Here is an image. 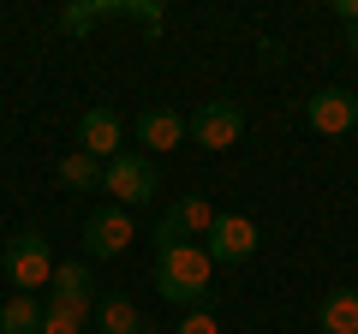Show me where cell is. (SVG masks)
Listing matches in <instances>:
<instances>
[{"mask_svg":"<svg viewBox=\"0 0 358 334\" xmlns=\"http://www.w3.org/2000/svg\"><path fill=\"white\" fill-rule=\"evenodd\" d=\"M346 48H352V54H358V24H346Z\"/></svg>","mask_w":358,"mask_h":334,"instance_id":"21","label":"cell"},{"mask_svg":"<svg viewBox=\"0 0 358 334\" xmlns=\"http://www.w3.org/2000/svg\"><path fill=\"white\" fill-rule=\"evenodd\" d=\"M239 138H245V114L233 102H203L192 114V143H197V150H215L221 155V150H233Z\"/></svg>","mask_w":358,"mask_h":334,"instance_id":"7","label":"cell"},{"mask_svg":"<svg viewBox=\"0 0 358 334\" xmlns=\"http://www.w3.org/2000/svg\"><path fill=\"white\" fill-rule=\"evenodd\" d=\"M138 334H167V328H150V322H143V328H138Z\"/></svg>","mask_w":358,"mask_h":334,"instance_id":"22","label":"cell"},{"mask_svg":"<svg viewBox=\"0 0 358 334\" xmlns=\"http://www.w3.org/2000/svg\"><path fill=\"white\" fill-rule=\"evenodd\" d=\"M60 185H66V191H102V161L84 155V150H72L60 161Z\"/></svg>","mask_w":358,"mask_h":334,"instance_id":"15","label":"cell"},{"mask_svg":"<svg viewBox=\"0 0 358 334\" xmlns=\"http://www.w3.org/2000/svg\"><path fill=\"white\" fill-rule=\"evenodd\" d=\"M317 328L322 334H358V286H334V293H322Z\"/></svg>","mask_w":358,"mask_h":334,"instance_id":"12","label":"cell"},{"mask_svg":"<svg viewBox=\"0 0 358 334\" xmlns=\"http://www.w3.org/2000/svg\"><path fill=\"white\" fill-rule=\"evenodd\" d=\"M36 334H84V322H72L66 310H48V305H42V328H36Z\"/></svg>","mask_w":358,"mask_h":334,"instance_id":"17","label":"cell"},{"mask_svg":"<svg viewBox=\"0 0 358 334\" xmlns=\"http://www.w3.org/2000/svg\"><path fill=\"white\" fill-rule=\"evenodd\" d=\"M102 191L114 197L120 209H138V203H150V197L162 191V173H155V161H150V155H131V150H120L114 161L102 167Z\"/></svg>","mask_w":358,"mask_h":334,"instance_id":"3","label":"cell"},{"mask_svg":"<svg viewBox=\"0 0 358 334\" xmlns=\"http://www.w3.org/2000/svg\"><path fill=\"white\" fill-rule=\"evenodd\" d=\"M102 18H131V0H102V6H66L60 24L66 30H96Z\"/></svg>","mask_w":358,"mask_h":334,"instance_id":"16","label":"cell"},{"mask_svg":"<svg viewBox=\"0 0 358 334\" xmlns=\"http://www.w3.org/2000/svg\"><path fill=\"white\" fill-rule=\"evenodd\" d=\"M42 328V298L36 293H13L0 305V334H36Z\"/></svg>","mask_w":358,"mask_h":334,"instance_id":"14","label":"cell"},{"mask_svg":"<svg viewBox=\"0 0 358 334\" xmlns=\"http://www.w3.org/2000/svg\"><path fill=\"white\" fill-rule=\"evenodd\" d=\"M209 275H215V263H209L203 245L155 251V293H162L167 305H203L209 298Z\"/></svg>","mask_w":358,"mask_h":334,"instance_id":"1","label":"cell"},{"mask_svg":"<svg viewBox=\"0 0 358 334\" xmlns=\"http://www.w3.org/2000/svg\"><path fill=\"white\" fill-rule=\"evenodd\" d=\"M0 269H6V281L18 286V293H36L42 298V286L54 281V245L42 239V233H18L13 245H6V257H0Z\"/></svg>","mask_w":358,"mask_h":334,"instance_id":"2","label":"cell"},{"mask_svg":"<svg viewBox=\"0 0 358 334\" xmlns=\"http://www.w3.org/2000/svg\"><path fill=\"white\" fill-rule=\"evenodd\" d=\"M334 18L341 24H358V0H334Z\"/></svg>","mask_w":358,"mask_h":334,"instance_id":"20","label":"cell"},{"mask_svg":"<svg viewBox=\"0 0 358 334\" xmlns=\"http://www.w3.org/2000/svg\"><path fill=\"white\" fill-rule=\"evenodd\" d=\"M305 119L322 138H346V131H358V96L352 90H317L305 102Z\"/></svg>","mask_w":358,"mask_h":334,"instance_id":"9","label":"cell"},{"mask_svg":"<svg viewBox=\"0 0 358 334\" xmlns=\"http://www.w3.org/2000/svg\"><path fill=\"white\" fill-rule=\"evenodd\" d=\"M42 305L48 310H66L72 322H90L96 317V281H90L84 263H60L48 281V293H42Z\"/></svg>","mask_w":358,"mask_h":334,"instance_id":"5","label":"cell"},{"mask_svg":"<svg viewBox=\"0 0 358 334\" xmlns=\"http://www.w3.org/2000/svg\"><path fill=\"white\" fill-rule=\"evenodd\" d=\"M96 328L102 334H138L143 317H138V305H131L126 293H102L96 298Z\"/></svg>","mask_w":358,"mask_h":334,"instance_id":"13","label":"cell"},{"mask_svg":"<svg viewBox=\"0 0 358 334\" xmlns=\"http://www.w3.org/2000/svg\"><path fill=\"white\" fill-rule=\"evenodd\" d=\"M131 239H138V233H131V209H120V203L96 209V215L84 221V251L90 257H120Z\"/></svg>","mask_w":358,"mask_h":334,"instance_id":"8","label":"cell"},{"mask_svg":"<svg viewBox=\"0 0 358 334\" xmlns=\"http://www.w3.org/2000/svg\"><path fill=\"white\" fill-rule=\"evenodd\" d=\"M257 48H263V66H281V60H287V48H281V42H268V36L257 42Z\"/></svg>","mask_w":358,"mask_h":334,"instance_id":"19","label":"cell"},{"mask_svg":"<svg viewBox=\"0 0 358 334\" xmlns=\"http://www.w3.org/2000/svg\"><path fill=\"white\" fill-rule=\"evenodd\" d=\"M131 131H138V143H143V150H155V155H162V150H179V143L192 138V119H179L173 108H143Z\"/></svg>","mask_w":358,"mask_h":334,"instance_id":"11","label":"cell"},{"mask_svg":"<svg viewBox=\"0 0 358 334\" xmlns=\"http://www.w3.org/2000/svg\"><path fill=\"white\" fill-rule=\"evenodd\" d=\"M209 263H251L257 257V221L251 215H215V227L203 233Z\"/></svg>","mask_w":358,"mask_h":334,"instance_id":"6","label":"cell"},{"mask_svg":"<svg viewBox=\"0 0 358 334\" xmlns=\"http://www.w3.org/2000/svg\"><path fill=\"white\" fill-rule=\"evenodd\" d=\"M167 334H221V322L209 310H192V317H179V328H167Z\"/></svg>","mask_w":358,"mask_h":334,"instance_id":"18","label":"cell"},{"mask_svg":"<svg viewBox=\"0 0 358 334\" xmlns=\"http://www.w3.org/2000/svg\"><path fill=\"white\" fill-rule=\"evenodd\" d=\"M215 227V209H209L203 191H185L179 203H167V215L155 221V251H173V245H197Z\"/></svg>","mask_w":358,"mask_h":334,"instance_id":"4","label":"cell"},{"mask_svg":"<svg viewBox=\"0 0 358 334\" xmlns=\"http://www.w3.org/2000/svg\"><path fill=\"white\" fill-rule=\"evenodd\" d=\"M120 143H126V119H120L114 108H90V114L78 119V150H84V155H96L102 167L120 155Z\"/></svg>","mask_w":358,"mask_h":334,"instance_id":"10","label":"cell"},{"mask_svg":"<svg viewBox=\"0 0 358 334\" xmlns=\"http://www.w3.org/2000/svg\"><path fill=\"white\" fill-rule=\"evenodd\" d=\"M352 138H358V131H352ZM352 150H358V143H352Z\"/></svg>","mask_w":358,"mask_h":334,"instance_id":"23","label":"cell"}]
</instances>
